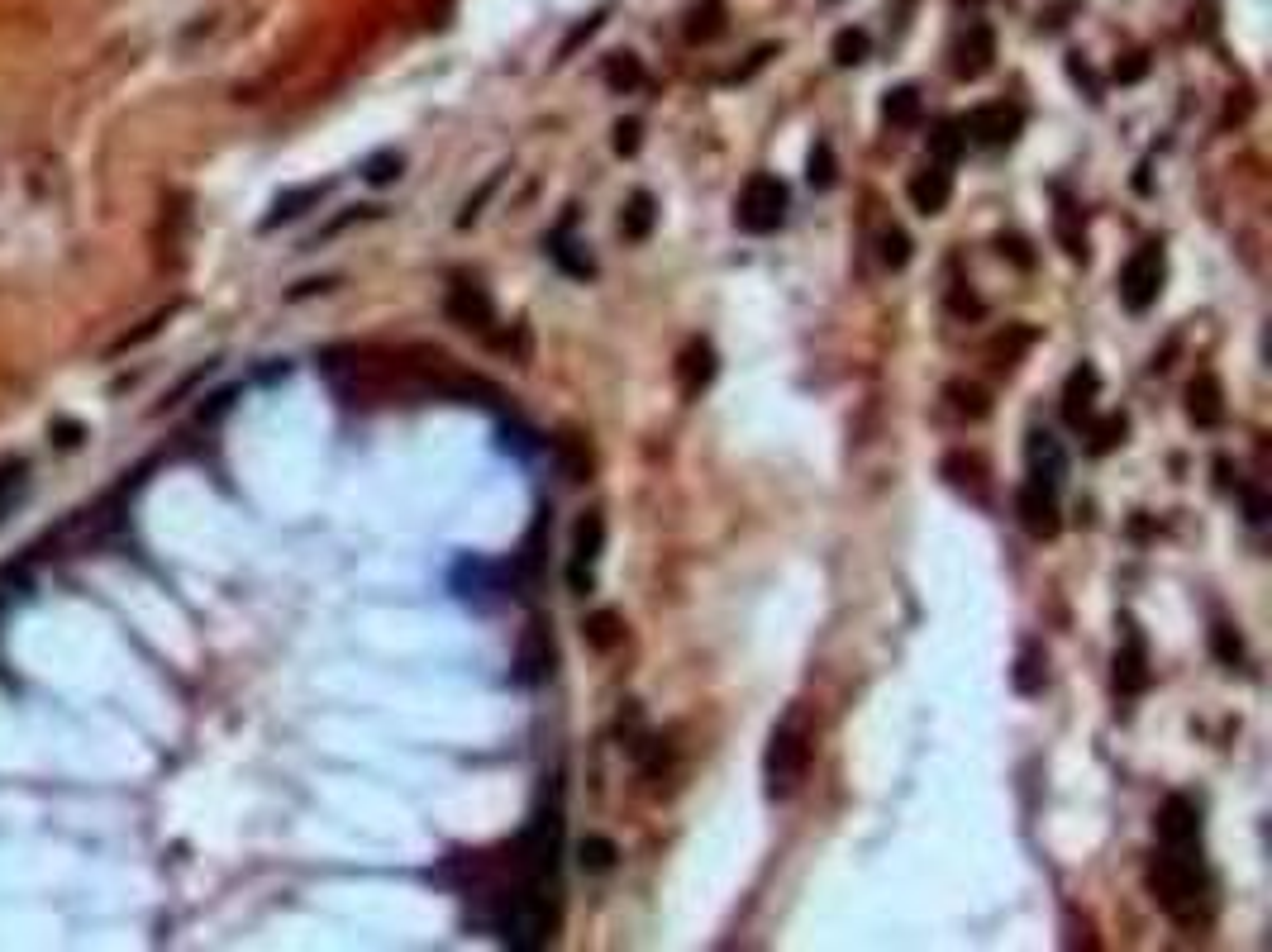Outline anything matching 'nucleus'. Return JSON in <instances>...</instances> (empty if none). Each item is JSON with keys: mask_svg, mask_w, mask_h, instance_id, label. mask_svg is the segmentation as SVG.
<instances>
[{"mask_svg": "<svg viewBox=\"0 0 1272 952\" xmlns=\"http://www.w3.org/2000/svg\"><path fill=\"white\" fill-rule=\"evenodd\" d=\"M677 381H682V396H701V390L715 381V348L691 338L677 358Z\"/></svg>", "mask_w": 1272, "mask_h": 952, "instance_id": "16", "label": "nucleus"}, {"mask_svg": "<svg viewBox=\"0 0 1272 952\" xmlns=\"http://www.w3.org/2000/svg\"><path fill=\"white\" fill-rule=\"evenodd\" d=\"M615 152H620V158H634V152H639V120L615 124Z\"/></svg>", "mask_w": 1272, "mask_h": 952, "instance_id": "39", "label": "nucleus"}, {"mask_svg": "<svg viewBox=\"0 0 1272 952\" xmlns=\"http://www.w3.org/2000/svg\"><path fill=\"white\" fill-rule=\"evenodd\" d=\"M553 634H548V619L544 615H529L525 634H520V647H515V681L520 685H544L548 676H553Z\"/></svg>", "mask_w": 1272, "mask_h": 952, "instance_id": "8", "label": "nucleus"}, {"mask_svg": "<svg viewBox=\"0 0 1272 952\" xmlns=\"http://www.w3.org/2000/svg\"><path fill=\"white\" fill-rule=\"evenodd\" d=\"M1211 643H1215V657H1220L1224 666H1234L1243 657V643H1239V634H1234L1230 624H1215L1211 628Z\"/></svg>", "mask_w": 1272, "mask_h": 952, "instance_id": "36", "label": "nucleus"}, {"mask_svg": "<svg viewBox=\"0 0 1272 952\" xmlns=\"http://www.w3.org/2000/svg\"><path fill=\"white\" fill-rule=\"evenodd\" d=\"M1096 390H1101V377L1091 362L1072 367L1068 386H1062V419H1068L1072 428H1087L1091 419H1096Z\"/></svg>", "mask_w": 1272, "mask_h": 952, "instance_id": "13", "label": "nucleus"}, {"mask_svg": "<svg viewBox=\"0 0 1272 952\" xmlns=\"http://www.w3.org/2000/svg\"><path fill=\"white\" fill-rule=\"evenodd\" d=\"M1011 681H1015V691H1020V695H1039L1043 681H1049V657H1043V647L1034 643V638L1020 647V657H1015Z\"/></svg>", "mask_w": 1272, "mask_h": 952, "instance_id": "20", "label": "nucleus"}, {"mask_svg": "<svg viewBox=\"0 0 1272 952\" xmlns=\"http://www.w3.org/2000/svg\"><path fill=\"white\" fill-rule=\"evenodd\" d=\"M1020 129H1024V114L1015 110V105H1005V100L977 105V110H967L963 120H958L963 143H977V148H1005V143H1015V133Z\"/></svg>", "mask_w": 1272, "mask_h": 952, "instance_id": "6", "label": "nucleus"}, {"mask_svg": "<svg viewBox=\"0 0 1272 952\" xmlns=\"http://www.w3.org/2000/svg\"><path fill=\"white\" fill-rule=\"evenodd\" d=\"M944 476H948L953 491H963V495H973L977 505H986V462L977 453H948Z\"/></svg>", "mask_w": 1272, "mask_h": 952, "instance_id": "19", "label": "nucleus"}, {"mask_svg": "<svg viewBox=\"0 0 1272 952\" xmlns=\"http://www.w3.org/2000/svg\"><path fill=\"white\" fill-rule=\"evenodd\" d=\"M615 843L605 834H586L582 843H577V862H582V872H611L615 866Z\"/></svg>", "mask_w": 1272, "mask_h": 952, "instance_id": "30", "label": "nucleus"}, {"mask_svg": "<svg viewBox=\"0 0 1272 952\" xmlns=\"http://www.w3.org/2000/svg\"><path fill=\"white\" fill-rule=\"evenodd\" d=\"M1163 276H1167V262H1163V248L1158 243H1144L1134 257L1125 262V272H1120V300H1125L1129 314H1144L1158 305V295H1163Z\"/></svg>", "mask_w": 1272, "mask_h": 952, "instance_id": "5", "label": "nucleus"}, {"mask_svg": "<svg viewBox=\"0 0 1272 952\" xmlns=\"http://www.w3.org/2000/svg\"><path fill=\"white\" fill-rule=\"evenodd\" d=\"M653 219H658L653 196H649V190H634L630 205H624V215H620V234L630 238V243H643V238L653 234Z\"/></svg>", "mask_w": 1272, "mask_h": 952, "instance_id": "22", "label": "nucleus"}, {"mask_svg": "<svg viewBox=\"0 0 1272 952\" xmlns=\"http://www.w3.org/2000/svg\"><path fill=\"white\" fill-rule=\"evenodd\" d=\"M1153 828L1163 838V847H1173V853H1201V809L1186 795H1167L1158 805Z\"/></svg>", "mask_w": 1272, "mask_h": 952, "instance_id": "10", "label": "nucleus"}, {"mask_svg": "<svg viewBox=\"0 0 1272 952\" xmlns=\"http://www.w3.org/2000/svg\"><path fill=\"white\" fill-rule=\"evenodd\" d=\"M582 638H586V647H596V653H611V647L624 638V619L615 615V609H596V615H586Z\"/></svg>", "mask_w": 1272, "mask_h": 952, "instance_id": "24", "label": "nucleus"}, {"mask_svg": "<svg viewBox=\"0 0 1272 952\" xmlns=\"http://www.w3.org/2000/svg\"><path fill=\"white\" fill-rule=\"evenodd\" d=\"M944 396H948V405H953V415H967V419H982L986 409H992V400H986V390L977 386V381H948Z\"/></svg>", "mask_w": 1272, "mask_h": 952, "instance_id": "26", "label": "nucleus"}, {"mask_svg": "<svg viewBox=\"0 0 1272 952\" xmlns=\"http://www.w3.org/2000/svg\"><path fill=\"white\" fill-rule=\"evenodd\" d=\"M1115 76H1120V81H1139V76H1144V57H1139V53H1134V62H1125V67H1115Z\"/></svg>", "mask_w": 1272, "mask_h": 952, "instance_id": "40", "label": "nucleus"}, {"mask_svg": "<svg viewBox=\"0 0 1272 952\" xmlns=\"http://www.w3.org/2000/svg\"><path fill=\"white\" fill-rule=\"evenodd\" d=\"M786 205H792L786 181L773 177V171H753V177L744 181V190H739L734 224L744 228V234H773V228H782Z\"/></svg>", "mask_w": 1272, "mask_h": 952, "instance_id": "4", "label": "nucleus"}, {"mask_svg": "<svg viewBox=\"0 0 1272 952\" xmlns=\"http://www.w3.org/2000/svg\"><path fill=\"white\" fill-rule=\"evenodd\" d=\"M877 243H882V262H887L891 272H901V267L910 262V238H906V228H896V224L882 228Z\"/></svg>", "mask_w": 1272, "mask_h": 952, "instance_id": "35", "label": "nucleus"}, {"mask_svg": "<svg viewBox=\"0 0 1272 952\" xmlns=\"http://www.w3.org/2000/svg\"><path fill=\"white\" fill-rule=\"evenodd\" d=\"M910 205L920 209V215H944L948 200H953V167H944V162H925V167L910 177Z\"/></svg>", "mask_w": 1272, "mask_h": 952, "instance_id": "12", "label": "nucleus"}, {"mask_svg": "<svg viewBox=\"0 0 1272 952\" xmlns=\"http://www.w3.org/2000/svg\"><path fill=\"white\" fill-rule=\"evenodd\" d=\"M553 891H558V881H520L515 891L506 895V904H501V914H496V933L506 948L534 952L553 938V923H558Z\"/></svg>", "mask_w": 1272, "mask_h": 952, "instance_id": "2", "label": "nucleus"}, {"mask_svg": "<svg viewBox=\"0 0 1272 952\" xmlns=\"http://www.w3.org/2000/svg\"><path fill=\"white\" fill-rule=\"evenodd\" d=\"M1015 514H1020L1024 533L1030 538H1053V533L1062 529V514H1058V486L1049 481H1034V476H1024L1020 495H1015Z\"/></svg>", "mask_w": 1272, "mask_h": 952, "instance_id": "9", "label": "nucleus"}, {"mask_svg": "<svg viewBox=\"0 0 1272 952\" xmlns=\"http://www.w3.org/2000/svg\"><path fill=\"white\" fill-rule=\"evenodd\" d=\"M605 86H611L615 95L639 91V86H643V62L634 53H611V57H605Z\"/></svg>", "mask_w": 1272, "mask_h": 952, "instance_id": "25", "label": "nucleus"}, {"mask_svg": "<svg viewBox=\"0 0 1272 952\" xmlns=\"http://www.w3.org/2000/svg\"><path fill=\"white\" fill-rule=\"evenodd\" d=\"M1024 457H1030V476L1034 481H1049V486H1062V472H1068V457H1062L1058 438L1043 434V428H1034L1030 443H1024Z\"/></svg>", "mask_w": 1272, "mask_h": 952, "instance_id": "18", "label": "nucleus"}, {"mask_svg": "<svg viewBox=\"0 0 1272 952\" xmlns=\"http://www.w3.org/2000/svg\"><path fill=\"white\" fill-rule=\"evenodd\" d=\"M1148 891H1153V900L1163 904L1177 923H1196L1201 919V904H1205L1201 853H1173V847H1163V853L1148 862Z\"/></svg>", "mask_w": 1272, "mask_h": 952, "instance_id": "3", "label": "nucleus"}, {"mask_svg": "<svg viewBox=\"0 0 1272 952\" xmlns=\"http://www.w3.org/2000/svg\"><path fill=\"white\" fill-rule=\"evenodd\" d=\"M1186 415H1192L1201 428L1224 424V390H1220V381H1215L1211 371H1201V377L1186 386Z\"/></svg>", "mask_w": 1272, "mask_h": 952, "instance_id": "17", "label": "nucleus"}, {"mask_svg": "<svg viewBox=\"0 0 1272 952\" xmlns=\"http://www.w3.org/2000/svg\"><path fill=\"white\" fill-rule=\"evenodd\" d=\"M882 120H887L891 129H915L920 124V91L915 86H896V91H887V100H882Z\"/></svg>", "mask_w": 1272, "mask_h": 952, "instance_id": "23", "label": "nucleus"}, {"mask_svg": "<svg viewBox=\"0 0 1272 952\" xmlns=\"http://www.w3.org/2000/svg\"><path fill=\"white\" fill-rule=\"evenodd\" d=\"M449 319L462 324V329H477V333H491V324H496V300L487 295V286L468 281V276H458V281L449 286Z\"/></svg>", "mask_w": 1272, "mask_h": 952, "instance_id": "11", "label": "nucleus"}, {"mask_svg": "<svg viewBox=\"0 0 1272 952\" xmlns=\"http://www.w3.org/2000/svg\"><path fill=\"white\" fill-rule=\"evenodd\" d=\"M553 453H558V466H563V476L567 481H586V472H592V453H586V443L577 434H563L553 443Z\"/></svg>", "mask_w": 1272, "mask_h": 952, "instance_id": "27", "label": "nucleus"}, {"mask_svg": "<svg viewBox=\"0 0 1272 952\" xmlns=\"http://www.w3.org/2000/svg\"><path fill=\"white\" fill-rule=\"evenodd\" d=\"M811 757H815V724L801 704H792V710L777 719L773 738H767V752H763L767 795H777V800L792 795L805 781V771H811Z\"/></svg>", "mask_w": 1272, "mask_h": 952, "instance_id": "1", "label": "nucleus"}, {"mask_svg": "<svg viewBox=\"0 0 1272 952\" xmlns=\"http://www.w3.org/2000/svg\"><path fill=\"white\" fill-rule=\"evenodd\" d=\"M805 181H811L815 190H830L834 181H839V162H834V148L824 139L815 143L811 158H805Z\"/></svg>", "mask_w": 1272, "mask_h": 952, "instance_id": "29", "label": "nucleus"}, {"mask_svg": "<svg viewBox=\"0 0 1272 952\" xmlns=\"http://www.w3.org/2000/svg\"><path fill=\"white\" fill-rule=\"evenodd\" d=\"M601 548H605V514L601 510H586L582 519H577V529H573V557H567V586H573L577 596H586V590H592Z\"/></svg>", "mask_w": 1272, "mask_h": 952, "instance_id": "7", "label": "nucleus"}, {"mask_svg": "<svg viewBox=\"0 0 1272 952\" xmlns=\"http://www.w3.org/2000/svg\"><path fill=\"white\" fill-rule=\"evenodd\" d=\"M862 57H868V34H862V29H839V34H834V62L858 67Z\"/></svg>", "mask_w": 1272, "mask_h": 952, "instance_id": "34", "label": "nucleus"}, {"mask_svg": "<svg viewBox=\"0 0 1272 952\" xmlns=\"http://www.w3.org/2000/svg\"><path fill=\"white\" fill-rule=\"evenodd\" d=\"M1239 495H1243V519L1258 529V524H1268V514H1272V505H1268V495L1258 491V486H1239Z\"/></svg>", "mask_w": 1272, "mask_h": 952, "instance_id": "37", "label": "nucleus"}, {"mask_svg": "<svg viewBox=\"0 0 1272 952\" xmlns=\"http://www.w3.org/2000/svg\"><path fill=\"white\" fill-rule=\"evenodd\" d=\"M1148 681H1153V672H1148V653H1144V638L1129 628L1125 634V647L1115 653V685L1120 695H1139L1148 691Z\"/></svg>", "mask_w": 1272, "mask_h": 952, "instance_id": "15", "label": "nucleus"}, {"mask_svg": "<svg viewBox=\"0 0 1272 952\" xmlns=\"http://www.w3.org/2000/svg\"><path fill=\"white\" fill-rule=\"evenodd\" d=\"M1077 205L1068 200V190H1058V238H1062V248H1068V257H1087V238L1077 234Z\"/></svg>", "mask_w": 1272, "mask_h": 952, "instance_id": "33", "label": "nucleus"}, {"mask_svg": "<svg viewBox=\"0 0 1272 952\" xmlns=\"http://www.w3.org/2000/svg\"><path fill=\"white\" fill-rule=\"evenodd\" d=\"M548 257H553L558 267H563L567 276H592L596 272V262H592V253H586L582 243H577L567 228H558L553 238H548Z\"/></svg>", "mask_w": 1272, "mask_h": 952, "instance_id": "21", "label": "nucleus"}, {"mask_svg": "<svg viewBox=\"0 0 1272 952\" xmlns=\"http://www.w3.org/2000/svg\"><path fill=\"white\" fill-rule=\"evenodd\" d=\"M396 177H401V158H396V152H377V158L367 162V181H372V186H386V181H396Z\"/></svg>", "mask_w": 1272, "mask_h": 952, "instance_id": "38", "label": "nucleus"}, {"mask_svg": "<svg viewBox=\"0 0 1272 952\" xmlns=\"http://www.w3.org/2000/svg\"><path fill=\"white\" fill-rule=\"evenodd\" d=\"M325 196V186H301V190H287V196L272 205V215L262 219V228H277V224H287V219H296L301 215V205H315V200Z\"/></svg>", "mask_w": 1272, "mask_h": 952, "instance_id": "32", "label": "nucleus"}, {"mask_svg": "<svg viewBox=\"0 0 1272 952\" xmlns=\"http://www.w3.org/2000/svg\"><path fill=\"white\" fill-rule=\"evenodd\" d=\"M963 148H967V143H963V133H958V120L934 124V129H929V162H944V167H953Z\"/></svg>", "mask_w": 1272, "mask_h": 952, "instance_id": "28", "label": "nucleus"}, {"mask_svg": "<svg viewBox=\"0 0 1272 952\" xmlns=\"http://www.w3.org/2000/svg\"><path fill=\"white\" fill-rule=\"evenodd\" d=\"M1087 434H1091V443H1087V447L1101 457V453H1110V447H1120V443H1125V434H1129V419H1125V415L1091 419V424H1087Z\"/></svg>", "mask_w": 1272, "mask_h": 952, "instance_id": "31", "label": "nucleus"}, {"mask_svg": "<svg viewBox=\"0 0 1272 952\" xmlns=\"http://www.w3.org/2000/svg\"><path fill=\"white\" fill-rule=\"evenodd\" d=\"M992 57H996V38L986 24H967V34L953 43V76H963V81H977V76L992 72Z\"/></svg>", "mask_w": 1272, "mask_h": 952, "instance_id": "14", "label": "nucleus"}]
</instances>
